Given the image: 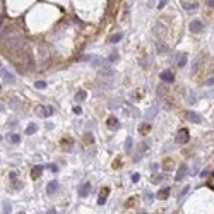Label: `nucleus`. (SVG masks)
I'll return each instance as SVG.
<instances>
[{
  "label": "nucleus",
  "instance_id": "f257e3e1",
  "mask_svg": "<svg viewBox=\"0 0 214 214\" xmlns=\"http://www.w3.org/2000/svg\"><path fill=\"white\" fill-rule=\"evenodd\" d=\"M4 41L7 45H9L10 50H21L22 45H24V39H22V36L19 34H10V36H5Z\"/></svg>",
  "mask_w": 214,
  "mask_h": 214
},
{
  "label": "nucleus",
  "instance_id": "f03ea898",
  "mask_svg": "<svg viewBox=\"0 0 214 214\" xmlns=\"http://www.w3.org/2000/svg\"><path fill=\"white\" fill-rule=\"evenodd\" d=\"M188 139H190V136H188L187 129H180V130L176 132V136H175V142H176V144H187Z\"/></svg>",
  "mask_w": 214,
  "mask_h": 214
},
{
  "label": "nucleus",
  "instance_id": "7ed1b4c3",
  "mask_svg": "<svg viewBox=\"0 0 214 214\" xmlns=\"http://www.w3.org/2000/svg\"><path fill=\"white\" fill-rule=\"evenodd\" d=\"M0 75L4 77V81L7 84H16V77H14V74L10 72V70L4 69V67H0Z\"/></svg>",
  "mask_w": 214,
  "mask_h": 214
},
{
  "label": "nucleus",
  "instance_id": "20e7f679",
  "mask_svg": "<svg viewBox=\"0 0 214 214\" xmlns=\"http://www.w3.org/2000/svg\"><path fill=\"white\" fill-rule=\"evenodd\" d=\"M36 113H38L41 118H46V117H50V115L53 113V106H50V105H46V106H38V108H36Z\"/></svg>",
  "mask_w": 214,
  "mask_h": 214
},
{
  "label": "nucleus",
  "instance_id": "39448f33",
  "mask_svg": "<svg viewBox=\"0 0 214 214\" xmlns=\"http://www.w3.org/2000/svg\"><path fill=\"white\" fill-rule=\"evenodd\" d=\"M188 29L192 31V33H201V31L204 29V22H202V21H199V19H195V21H192V22H190Z\"/></svg>",
  "mask_w": 214,
  "mask_h": 214
},
{
  "label": "nucleus",
  "instance_id": "423d86ee",
  "mask_svg": "<svg viewBox=\"0 0 214 214\" xmlns=\"http://www.w3.org/2000/svg\"><path fill=\"white\" fill-rule=\"evenodd\" d=\"M89 192H91V183L89 182H86V183H82L81 187H79V190H77V194H79V197H88L89 195Z\"/></svg>",
  "mask_w": 214,
  "mask_h": 214
},
{
  "label": "nucleus",
  "instance_id": "0eeeda50",
  "mask_svg": "<svg viewBox=\"0 0 214 214\" xmlns=\"http://www.w3.org/2000/svg\"><path fill=\"white\" fill-rule=\"evenodd\" d=\"M159 79H161L163 82H173L175 81V75L171 70H163L161 74H159Z\"/></svg>",
  "mask_w": 214,
  "mask_h": 214
},
{
  "label": "nucleus",
  "instance_id": "6e6552de",
  "mask_svg": "<svg viewBox=\"0 0 214 214\" xmlns=\"http://www.w3.org/2000/svg\"><path fill=\"white\" fill-rule=\"evenodd\" d=\"M100 70V75L101 77H111V75L115 74V70L111 69L110 65H105V67H101V69H98Z\"/></svg>",
  "mask_w": 214,
  "mask_h": 214
},
{
  "label": "nucleus",
  "instance_id": "1a4fd4ad",
  "mask_svg": "<svg viewBox=\"0 0 214 214\" xmlns=\"http://www.w3.org/2000/svg\"><path fill=\"white\" fill-rule=\"evenodd\" d=\"M185 117H187L190 122H194V123H201L202 122V117L199 113H195V111H187V113H185Z\"/></svg>",
  "mask_w": 214,
  "mask_h": 214
},
{
  "label": "nucleus",
  "instance_id": "9d476101",
  "mask_svg": "<svg viewBox=\"0 0 214 214\" xmlns=\"http://www.w3.org/2000/svg\"><path fill=\"white\" fill-rule=\"evenodd\" d=\"M170 192H171V187H163L161 190L158 192V199H159V201H166L168 195H170Z\"/></svg>",
  "mask_w": 214,
  "mask_h": 214
},
{
  "label": "nucleus",
  "instance_id": "9b49d317",
  "mask_svg": "<svg viewBox=\"0 0 214 214\" xmlns=\"http://www.w3.org/2000/svg\"><path fill=\"white\" fill-rule=\"evenodd\" d=\"M187 62H188L187 53H178V55H176V63H178V67H185Z\"/></svg>",
  "mask_w": 214,
  "mask_h": 214
},
{
  "label": "nucleus",
  "instance_id": "f8f14e48",
  "mask_svg": "<svg viewBox=\"0 0 214 214\" xmlns=\"http://www.w3.org/2000/svg\"><path fill=\"white\" fill-rule=\"evenodd\" d=\"M57 188H58V182H55V180H53V182H50V183L46 185V194H48V195H52V194L57 192Z\"/></svg>",
  "mask_w": 214,
  "mask_h": 214
},
{
  "label": "nucleus",
  "instance_id": "ddd939ff",
  "mask_svg": "<svg viewBox=\"0 0 214 214\" xmlns=\"http://www.w3.org/2000/svg\"><path fill=\"white\" fill-rule=\"evenodd\" d=\"M182 5H183V9L188 10V12H194V10H197V7H199L197 2H183Z\"/></svg>",
  "mask_w": 214,
  "mask_h": 214
},
{
  "label": "nucleus",
  "instance_id": "4468645a",
  "mask_svg": "<svg viewBox=\"0 0 214 214\" xmlns=\"http://www.w3.org/2000/svg\"><path fill=\"white\" fill-rule=\"evenodd\" d=\"M43 168H45V166H41V165L34 166V168L31 170V176H33V178H39V176H41V171H43Z\"/></svg>",
  "mask_w": 214,
  "mask_h": 214
},
{
  "label": "nucleus",
  "instance_id": "2eb2a0df",
  "mask_svg": "<svg viewBox=\"0 0 214 214\" xmlns=\"http://www.w3.org/2000/svg\"><path fill=\"white\" fill-rule=\"evenodd\" d=\"M187 173H188L187 165H182V166H180V170H178V175H176V180H178V182H180V180H183V176L187 175Z\"/></svg>",
  "mask_w": 214,
  "mask_h": 214
},
{
  "label": "nucleus",
  "instance_id": "dca6fc26",
  "mask_svg": "<svg viewBox=\"0 0 214 214\" xmlns=\"http://www.w3.org/2000/svg\"><path fill=\"white\" fill-rule=\"evenodd\" d=\"M108 194H110V188H105L103 192L100 194V197H98V204L100 205H103L106 202V197H108Z\"/></svg>",
  "mask_w": 214,
  "mask_h": 214
},
{
  "label": "nucleus",
  "instance_id": "f3484780",
  "mask_svg": "<svg viewBox=\"0 0 214 214\" xmlns=\"http://www.w3.org/2000/svg\"><path fill=\"white\" fill-rule=\"evenodd\" d=\"M146 151H147V144H146V142H142V144H140L139 153L136 154V159H134V161H140V158H142V154H144Z\"/></svg>",
  "mask_w": 214,
  "mask_h": 214
},
{
  "label": "nucleus",
  "instance_id": "a211bd4d",
  "mask_svg": "<svg viewBox=\"0 0 214 214\" xmlns=\"http://www.w3.org/2000/svg\"><path fill=\"white\" fill-rule=\"evenodd\" d=\"M12 212V205H10L9 201H4L2 202V214H10Z\"/></svg>",
  "mask_w": 214,
  "mask_h": 214
},
{
  "label": "nucleus",
  "instance_id": "6ab92c4d",
  "mask_svg": "<svg viewBox=\"0 0 214 214\" xmlns=\"http://www.w3.org/2000/svg\"><path fill=\"white\" fill-rule=\"evenodd\" d=\"M36 132H38V125H36V123H29V125L26 127L27 136H33V134H36Z\"/></svg>",
  "mask_w": 214,
  "mask_h": 214
},
{
  "label": "nucleus",
  "instance_id": "aec40b11",
  "mask_svg": "<svg viewBox=\"0 0 214 214\" xmlns=\"http://www.w3.org/2000/svg\"><path fill=\"white\" fill-rule=\"evenodd\" d=\"M106 125H108V127H111V129H117V127H120V122H118V118L111 117V118H108Z\"/></svg>",
  "mask_w": 214,
  "mask_h": 214
},
{
  "label": "nucleus",
  "instance_id": "412c9836",
  "mask_svg": "<svg viewBox=\"0 0 214 214\" xmlns=\"http://www.w3.org/2000/svg\"><path fill=\"white\" fill-rule=\"evenodd\" d=\"M132 147H134V140H132V137L129 136L125 140V153H132Z\"/></svg>",
  "mask_w": 214,
  "mask_h": 214
},
{
  "label": "nucleus",
  "instance_id": "4be33fe9",
  "mask_svg": "<svg viewBox=\"0 0 214 214\" xmlns=\"http://www.w3.org/2000/svg\"><path fill=\"white\" fill-rule=\"evenodd\" d=\"M86 98H88V92H86V91H77V92H75V101H77V103L84 101Z\"/></svg>",
  "mask_w": 214,
  "mask_h": 214
},
{
  "label": "nucleus",
  "instance_id": "5701e85b",
  "mask_svg": "<svg viewBox=\"0 0 214 214\" xmlns=\"http://www.w3.org/2000/svg\"><path fill=\"white\" fill-rule=\"evenodd\" d=\"M187 103H188V105H195V103H197V96L194 94L192 91L187 92Z\"/></svg>",
  "mask_w": 214,
  "mask_h": 214
},
{
  "label": "nucleus",
  "instance_id": "b1692460",
  "mask_svg": "<svg viewBox=\"0 0 214 214\" xmlns=\"http://www.w3.org/2000/svg\"><path fill=\"white\" fill-rule=\"evenodd\" d=\"M156 113H158V106H151V108L146 111V118H153Z\"/></svg>",
  "mask_w": 214,
  "mask_h": 214
},
{
  "label": "nucleus",
  "instance_id": "393cba45",
  "mask_svg": "<svg viewBox=\"0 0 214 214\" xmlns=\"http://www.w3.org/2000/svg\"><path fill=\"white\" fill-rule=\"evenodd\" d=\"M122 38H123V34H122V33H117V34H113L111 38L108 39V41H110V43H118V41H120Z\"/></svg>",
  "mask_w": 214,
  "mask_h": 214
},
{
  "label": "nucleus",
  "instance_id": "a878e982",
  "mask_svg": "<svg viewBox=\"0 0 214 214\" xmlns=\"http://www.w3.org/2000/svg\"><path fill=\"white\" fill-rule=\"evenodd\" d=\"M9 139H10V142H12V144H19V142H21V137H19L17 134H10Z\"/></svg>",
  "mask_w": 214,
  "mask_h": 214
},
{
  "label": "nucleus",
  "instance_id": "bb28decb",
  "mask_svg": "<svg viewBox=\"0 0 214 214\" xmlns=\"http://www.w3.org/2000/svg\"><path fill=\"white\" fill-rule=\"evenodd\" d=\"M163 178H165L163 175H154L153 178H151V182H153V183H161V182H163Z\"/></svg>",
  "mask_w": 214,
  "mask_h": 214
},
{
  "label": "nucleus",
  "instance_id": "cd10ccee",
  "mask_svg": "<svg viewBox=\"0 0 214 214\" xmlns=\"http://www.w3.org/2000/svg\"><path fill=\"white\" fill-rule=\"evenodd\" d=\"M34 86H36L38 89H45V88H46V82H45V81H36Z\"/></svg>",
  "mask_w": 214,
  "mask_h": 214
},
{
  "label": "nucleus",
  "instance_id": "c85d7f7f",
  "mask_svg": "<svg viewBox=\"0 0 214 214\" xmlns=\"http://www.w3.org/2000/svg\"><path fill=\"white\" fill-rule=\"evenodd\" d=\"M9 180L16 183V180H17V173H16V171H10V173H9Z\"/></svg>",
  "mask_w": 214,
  "mask_h": 214
},
{
  "label": "nucleus",
  "instance_id": "c756f323",
  "mask_svg": "<svg viewBox=\"0 0 214 214\" xmlns=\"http://www.w3.org/2000/svg\"><path fill=\"white\" fill-rule=\"evenodd\" d=\"M139 130H140V134H146V130H149V125H144V123H142Z\"/></svg>",
  "mask_w": 214,
  "mask_h": 214
},
{
  "label": "nucleus",
  "instance_id": "7c9ffc66",
  "mask_svg": "<svg viewBox=\"0 0 214 214\" xmlns=\"http://www.w3.org/2000/svg\"><path fill=\"white\" fill-rule=\"evenodd\" d=\"M139 178H140V176L137 175V173H134V175L130 176V180H132V182H134V183H137V182H139Z\"/></svg>",
  "mask_w": 214,
  "mask_h": 214
},
{
  "label": "nucleus",
  "instance_id": "2f4dec72",
  "mask_svg": "<svg viewBox=\"0 0 214 214\" xmlns=\"http://www.w3.org/2000/svg\"><path fill=\"white\" fill-rule=\"evenodd\" d=\"M117 58H118V53H117V52H113L111 55H110V62H115Z\"/></svg>",
  "mask_w": 214,
  "mask_h": 214
},
{
  "label": "nucleus",
  "instance_id": "473e14b6",
  "mask_svg": "<svg viewBox=\"0 0 214 214\" xmlns=\"http://www.w3.org/2000/svg\"><path fill=\"white\" fill-rule=\"evenodd\" d=\"M144 197L147 199V202H153V201H151V199H153V194H151V192H144Z\"/></svg>",
  "mask_w": 214,
  "mask_h": 214
},
{
  "label": "nucleus",
  "instance_id": "72a5a7b5",
  "mask_svg": "<svg viewBox=\"0 0 214 214\" xmlns=\"http://www.w3.org/2000/svg\"><path fill=\"white\" fill-rule=\"evenodd\" d=\"M166 4H168V0H161V2L158 4V9H163V7H165Z\"/></svg>",
  "mask_w": 214,
  "mask_h": 214
},
{
  "label": "nucleus",
  "instance_id": "f704fd0d",
  "mask_svg": "<svg viewBox=\"0 0 214 214\" xmlns=\"http://www.w3.org/2000/svg\"><path fill=\"white\" fill-rule=\"evenodd\" d=\"M205 86H214V77L207 79V81H205Z\"/></svg>",
  "mask_w": 214,
  "mask_h": 214
},
{
  "label": "nucleus",
  "instance_id": "c9c22d12",
  "mask_svg": "<svg viewBox=\"0 0 214 214\" xmlns=\"http://www.w3.org/2000/svg\"><path fill=\"white\" fill-rule=\"evenodd\" d=\"M74 113H81V111H82V108H81V106H74Z\"/></svg>",
  "mask_w": 214,
  "mask_h": 214
},
{
  "label": "nucleus",
  "instance_id": "e433bc0d",
  "mask_svg": "<svg viewBox=\"0 0 214 214\" xmlns=\"http://www.w3.org/2000/svg\"><path fill=\"white\" fill-rule=\"evenodd\" d=\"M187 192H188V185H187V187L183 188V190H182V194H180V197H183V195H185V194H187Z\"/></svg>",
  "mask_w": 214,
  "mask_h": 214
},
{
  "label": "nucleus",
  "instance_id": "4c0bfd02",
  "mask_svg": "<svg viewBox=\"0 0 214 214\" xmlns=\"http://www.w3.org/2000/svg\"><path fill=\"white\" fill-rule=\"evenodd\" d=\"M158 52H165V45H158Z\"/></svg>",
  "mask_w": 214,
  "mask_h": 214
},
{
  "label": "nucleus",
  "instance_id": "58836bf2",
  "mask_svg": "<svg viewBox=\"0 0 214 214\" xmlns=\"http://www.w3.org/2000/svg\"><path fill=\"white\" fill-rule=\"evenodd\" d=\"M50 168H52V171H55V173H57V171H58V166H57V165H52V166H50Z\"/></svg>",
  "mask_w": 214,
  "mask_h": 214
},
{
  "label": "nucleus",
  "instance_id": "ea45409f",
  "mask_svg": "<svg viewBox=\"0 0 214 214\" xmlns=\"http://www.w3.org/2000/svg\"><path fill=\"white\" fill-rule=\"evenodd\" d=\"M48 214H57V209H50Z\"/></svg>",
  "mask_w": 214,
  "mask_h": 214
},
{
  "label": "nucleus",
  "instance_id": "a19ab883",
  "mask_svg": "<svg viewBox=\"0 0 214 214\" xmlns=\"http://www.w3.org/2000/svg\"><path fill=\"white\" fill-rule=\"evenodd\" d=\"M207 4H209L211 7H214V0H207Z\"/></svg>",
  "mask_w": 214,
  "mask_h": 214
},
{
  "label": "nucleus",
  "instance_id": "79ce46f5",
  "mask_svg": "<svg viewBox=\"0 0 214 214\" xmlns=\"http://www.w3.org/2000/svg\"><path fill=\"white\" fill-rule=\"evenodd\" d=\"M17 214H26V212H24V211H19V212Z\"/></svg>",
  "mask_w": 214,
  "mask_h": 214
},
{
  "label": "nucleus",
  "instance_id": "37998d69",
  "mask_svg": "<svg viewBox=\"0 0 214 214\" xmlns=\"http://www.w3.org/2000/svg\"><path fill=\"white\" fill-rule=\"evenodd\" d=\"M0 111H4V106H2V105H0Z\"/></svg>",
  "mask_w": 214,
  "mask_h": 214
},
{
  "label": "nucleus",
  "instance_id": "c03bdc74",
  "mask_svg": "<svg viewBox=\"0 0 214 214\" xmlns=\"http://www.w3.org/2000/svg\"><path fill=\"white\" fill-rule=\"evenodd\" d=\"M0 142H2V136H0Z\"/></svg>",
  "mask_w": 214,
  "mask_h": 214
},
{
  "label": "nucleus",
  "instance_id": "a18cd8bd",
  "mask_svg": "<svg viewBox=\"0 0 214 214\" xmlns=\"http://www.w3.org/2000/svg\"><path fill=\"white\" fill-rule=\"evenodd\" d=\"M0 89H2V86H0Z\"/></svg>",
  "mask_w": 214,
  "mask_h": 214
}]
</instances>
